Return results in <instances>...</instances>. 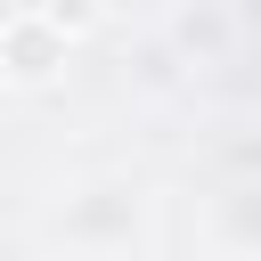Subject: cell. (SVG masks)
<instances>
[{
  "mask_svg": "<svg viewBox=\"0 0 261 261\" xmlns=\"http://www.w3.org/2000/svg\"><path fill=\"white\" fill-rule=\"evenodd\" d=\"M65 57H73V41H65L41 8L0 16V82H8V90H49V82L65 73Z\"/></svg>",
  "mask_w": 261,
  "mask_h": 261,
  "instance_id": "6da1fadb",
  "label": "cell"
},
{
  "mask_svg": "<svg viewBox=\"0 0 261 261\" xmlns=\"http://www.w3.org/2000/svg\"><path fill=\"white\" fill-rule=\"evenodd\" d=\"M33 8H41V16H49V24L65 33V41H82V33H90V24L106 16V0H33Z\"/></svg>",
  "mask_w": 261,
  "mask_h": 261,
  "instance_id": "7a4b0ae2",
  "label": "cell"
}]
</instances>
